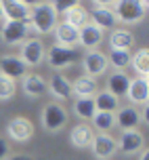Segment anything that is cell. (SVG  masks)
I'll list each match as a JSON object with an SVG mask.
<instances>
[{
    "label": "cell",
    "mask_w": 149,
    "mask_h": 160,
    "mask_svg": "<svg viewBox=\"0 0 149 160\" xmlns=\"http://www.w3.org/2000/svg\"><path fill=\"white\" fill-rule=\"evenodd\" d=\"M30 32H38V34H48L55 30L57 25V13L50 2H36L31 4V13H30Z\"/></svg>",
    "instance_id": "cell-1"
},
{
    "label": "cell",
    "mask_w": 149,
    "mask_h": 160,
    "mask_svg": "<svg viewBox=\"0 0 149 160\" xmlns=\"http://www.w3.org/2000/svg\"><path fill=\"white\" fill-rule=\"evenodd\" d=\"M111 13L120 23H141L149 4L145 0H118L111 2Z\"/></svg>",
    "instance_id": "cell-2"
},
{
    "label": "cell",
    "mask_w": 149,
    "mask_h": 160,
    "mask_svg": "<svg viewBox=\"0 0 149 160\" xmlns=\"http://www.w3.org/2000/svg\"><path fill=\"white\" fill-rule=\"evenodd\" d=\"M67 110L63 108L61 103H48L44 110H42V127L46 128L48 133H57L61 131L65 124H67Z\"/></svg>",
    "instance_id": "cell-3"
},
{
    "label": "cell",
    "mask_w": 149,
    "mask_h": 160,
    "mask_svg": "<svg viewBox=\"0 0 149 160\" xmlns=\"http://www.w3.org/2000/svg\"><path fill=\"white\" fill-rule=\"evenodd\" d=\"M78 57L80 55L76 48H65V47H59V44H53L46 53V61L53 70H65L74 61H78Z\"/></svg>",
    "instance_id": "cell-4"
},
{
    "label": "cell",
    "mask_w": 149,
    "mask_h": 160,
    "mask_svg": "<svg viewBox=\"0 0 149 160\" xmlns=\"http://www.w3.org/2000/svg\"><path fill=\"white\" fill-rule=\"evenodd\" d=\"M30 34L27 21H7L0 28V38L7 44H23Z\"/></svg>",
    "instance_id": "cell-5"
},
{
    "label": "cell",
    "mask_w": 149,
    "mask_h": 160,
    "mask_svg": "<svg viewBox=\"0 0 149 160\" xmlns=\"http://www.w3.org/2000/svg\"><path fill=\"white\" fill-rule=\"evenodd\" d=\"M21 61H23L27 68L30 65H38L42 63V59L46 57V51H44V42L38 38H27L21 44Z\"/></svg>",
    "instance_id": "cell-6"
},
{
    "label": "cell",
    "mask_w": 149,
    "mask_h": 160,
    "mask_svg": "<svg viewBox=\"0 0 149 160\" xmlns=\"http://www.w3.org/2000/svg\"><path fill=\"white\" fill-rule=\"evenodd\" d=\"M7 133L15 141H30L34 137V122L30 118H25V116H15V118L8 120Z\"/></svg>",
    "instance_id": "cell-7"
},
{
    "label": "cell",
    "mask_w": 149,
    "mask_h": 160,
    "mask_svg": "<svg viewBox=\"0 0 149 160\" xmlns=\"http://www.w3.org/2000/svg\"><path fill=\"white\" fill-rule=\"evenodd\" d=\"M82 65H84V72L90 78H97L101 74L107 72L109 68V61H107V55L101 53V51H86V55L82 59Z\"/></svg>",
    "instance_id": "cell-8"
},
{
    "label": "cell",
    "mask_w": 149,
    "mask_h": 160,
    "mask_svg": "<svg viewBox=\"0 0 149 160\" xmlns=\"http://www.w3.org/2000/svg\"><path fill=\"white\" fill-rule=\"evenodd\" d=\"M93 154L99 160H109L113 154L118 152V141L109 135V133H99L93 139Z\"/></svg>",
    "instance_id": "cell-9"
},
{
    "label": "cell",
    "mask_w": 149,
    "mask_h": 160,
    "mask_svg": "<svg viewBox=\"0 0 149 160\" xmlns=\"http://www.w3.org/2000/svg\"><path fill=\"white\" fill-rule=\"evenodd\" d=\"M90 17H93V25H97L99 30H113L116 23H118L113 13H111V7L105 4V2H94Z\"/></svg>",
    "instance_id": "cell-10"
},
{
    "label": "cell",
    "mask_w": 149,
    "mask_h": 160,
    "mask_svg": "<svg viewBox=\"0 0 149 160\" xmlns=\"http://www.w3.org/2000/svg\"><path fill=\"white\" fill-rule=\"evenodd\" d=\"M2 13L7 21H30L31 4L21 2V0H4L2 2Z\"/></svg>",
    "instance_id": "cell-11"
},
{
    "label": "cell",
    "mask_w": 149,
    "mask_h": 160,
    "mask_svg": "<svg viewBox=\"0 0 149 160\" xmlns=\"http://www.w3.org/2000/svg\"><path fill=\"white\" fill-rule=\"evenodd\" d=\"M0 74H4L11 80L23 78V76H27V65L21 61L19 55H4L0 59Z\"/></svg>",
    "instance_id": "cell-12"
},
{
    "label": "cell",
    "mask_w": 149,
    "mask_h": 160,
    "mask_svg": "<svg viewBox=\"0 0 149 160\" xmlns=\"http://www.w3.org/2000/svg\"><path fill=\"white\" fill-rule=\"evenodd\" d=\"M126 97L130 99V103H139V105H147L149 101V80L147 78H130V84H128V91H126Z\"/></svg>",
    "instance_id": "cell-13"
},
{
    "label": "cell",
    "mask_w": 149,
    "mask_h": 160,
    "mask_svg": "<svg viewBox=\"0 0 149 160\" xmlns=\"http://www.w3.org/2000/svg\"><path fill=\"white\" fill-rule=\"evenodd\" d=\"M93 139H94V128L90 127V124H86V122L76 124L70 133V143L74 145V148H80V150L90 148V145H93Z\"/></svg>",
    "instance_id": "cell-14"
},
{
    "label": "cell",
    "mask_w": 149,
    "mask_h": 160,
    "mask_svg": "<svg viewBox=\"0 0 149 160\" xmlns=\"http://www.w3.org/2000/svg\"><path fill=\"white\" fill-rule=\"evenodd\" d=\"M139 122H141V114L134 105H124L116 112V124L122 131H137Z\"/></svg>",
    "instance_id": "cell-15"
},
{
    "label": "cell",
    "mask_w": 149,
    "mask_h": 160,
    "mask_svg": "<svg viewBox=\"0 0 149 160\" xmlns=\"http://www.w3.org/2000/svg\"><path fill=\"white\" fill-rule=\"evenodd\" d=\"M118 148L128 156L143 152V135L139 131H124L118 141Z\"/></svg>",
    "instance_id": "cell-16"
},
{
    "label": "cell",
    "mask_w": 149,
    "mask_h": 160,
    "mask_svg": "<svg viewBox=\"0 0 149 160\" xmlns=\"http://www.w3.org/2000/svg\"><path fill=\"white\" fill-rule=\"evenodd\" d=\"M78 42L82 47H86L88 51H97V47L103 42V30H99L93 23H86L84 28H80Z\"/></svg>",
    "instance_id": "cell-17"
},
{
    "label": "cell",
    "mask_w": 149,
    "mask_h": 160,
    "mask_svg": "<svg viewBox=\"0 0 149 160\" xmlns=\"http://www.w3.org/2000/svg\"><path fill=\"white\" fill-rule=\"evenodd\" d=\"M78 36H80V30L71 28L67 23H57L55 25V38H57V44L59 47H65V48H74L78 44Z\"/></svg>",
    "instance_id": "cell-18"
},
{
    "label": "cell",
    "mask_w": 149,
    "mask_h": 160,
    "mask_svg": "<svg viewBox=\"0 0 149 160\" xmlns=\"http://www.w3.org/2000/svg\"><path fill=\"white\" fill-rule=\"evenodd\" d=\"M46 91H50V95L63 101V99H70L71 97V82L67 76H63V74H55L53 80L46 84Z\"/></svg>",
    "instance_id": "cell-19"
},
{
    "label": "cell",
    "mask_w": 149,
    "mask_h": 160,
    "mask_svg": "<svg viewBox=\"0 0 149 160\" xmlns=\"http://www.w3.org/2000/svg\"><path fill=\"white\" fill-rule=\"evenodd\" d=\"M99 93V87H97V80L90 78V76H80V78H76V82L71 84V95H76L78 99H82V97H94Z\"/></svg>",
    "instance_id": "cell-20"
},
{
    "label": "cell",
    "mask_w": 149,
    "mask_h": 160,
    "mask_svg": "<svg viewBox=\"0 0 149 160\" xmlns=\"http://www.w3.org/2000/svg\"><path fill=\"white\" fill-rule=\"evenodd\" d=\"M128 84H130V76L126 72H113L107 78V91L113 97H124L128 91Z\"/></svg>",
    "instance_id": "cell-21"
},
{
    "label": "cell",
    "mask_w": 149,
    "mask_h": 160,
    "mask_svg": "<svg viewBox=\"0 0 149 160\" xmlns=\"http://www.w3.org/2000/svg\"><path fill=\"white\" fill-rule=\"evenodd\" d=\"M109 47L111 51H130L134 47V36L128 30H113L109 34Z\"/></svg>",
    "instance_id": "cell-22"
},
{
    "label": "cell",
    "mask_w": 149,
    "mask_h": 160,
    "mask_svg": "<svg viewBox=\"0 0 149 160\" xmlns=\"http://www.w3.org/2000/svg\"><path fill=\"white\" fill-rule=\"evenodd\" d=\"M93 99H94V108H97V112H109V114H116V112L120 110L118 97H113L109 91H99V93H97Z\"/></svg>",
    "instance_id": "cell-23"
},
{
    "label": "cell",
    "mask_w": 149,
    "mask_h": 160,
    "mask_svg": "<svg viewBox=\"0 0 149 160\" xmlns=\"http://www.w3.org/2000/svg\"><path fill=\"white\" fill-rule=\"evenodd\" d=\"M23 93L30 97H40L42 93H46V80L40 74H27L23 76Z\"/></svg>",
    "instance_id": "cell-24"
},
{
    "label": "cell",
    "mask_w": 149,
    "mask_h": 160,
    "mask_svg": "<svg viewBox=\"0 0 149 160\" xmlns=\"http://www.w3.org/2000/svg\"><path fill=\"white\" fill-rule=\"evenodd\" d=\"M63 23H67L71 25V28H76V30H80V28H84V25L88 23V13H86V8L82 7L80 2H76L74 7L65 13V21Z\"/></svg>",
    "instance_id": "cell-25"
},
{
    "label": "cell",
    "mask_w": 149,
    "mask_h": 160,
    "mask_svg": "<svg viewBox=\"0 0 149 160\" xmlns=\"http://www.w3.org/2000/svg\"><path fill=\"white\" fill-rule=\"evenodd\" d=\"M130 65H132V70L137 72V76H141V78H147L149 76V48H141V51H137L130 59Z\"/></svg>",
    "instance_id": "cell-26"
},
{
    "label": "cell",
    "mask_w": 149,
    "mask_h": 160,
    "mask_svg": "<svg viewBox=\"0 0 149 160\" xmlns=\"http://www.w3.org/2000/svg\"><path fill=\"white\" fill-rule=\"evenodd\" d=\"M74 112L76 116L82 120H93V116L97 114V108H94V99L93 97H82V99H76L74 103Z\"/></svg>",
    "instance_id": "cell-27"
},
{
    "label": "cell",
    "mask_w": 149,
    "mask_h": 160,
    "mask_svg": "<svg viewBox=\"0 0 149 160\" xmlns=\"http://www.w3.org/2000/svg\"><path fill=\"white\" fill-rule=\"evenodd\" d=\"M116 127V114H109V112H97L93 116V128L101 131V133H107L111 128Z\"/></svg>",
    "instance_id": "cell-28"
},
{
    "label": "cell",
    "mask_w": 149,
    "mask_h": 160,
    "mask_svg": "<svg viewBox=\"0 0 149 160\" xmlns=\"http://www.w3.org/2000/svg\"><path fill=\"white\" fill-rule=\"evenodd\" d=\"M130 59H132L130 51H111L107 55V61H109V65L116 68V72H124L126 65H130Z\"/></svg>",
    "instance_id": "cell-29"
},
{
    "label": "cell",
    "mask_w": 149,
    "mask_h": 160,
    "mask_svg": "<svg viewBox=\"0 0 149 160\" xmlns=\"http://www.w3.org/2000/svg\"><path fill=\"white\" fill-rule=\"evenodd\" d=\"M15 93H17L15 80H11V78H7L4 74H0V99H2V101H8Z\"/></svg>",
    "instance_id": "cell-30"
},
{
    "label": "cell",
    "mask_w": 149,
    "mask_h": 160,
    "mask_svg": "<svg viewBox=\"0 0 149 160\" xmlns=\"http://www.w3.org/2000/svg\"><path fill=\"white\" fill-rule=\"evenodd\" d=\"M50 4H53V8H55L57 15H59V13H63V15H65V13H67V11L76 4V2H50Z\"/></svg>",
    "instance_id": "cell-31"
},
{
    "label": "cell",
    "mask_w": 149,
    "mask_h": 160,
    "mask_svg": "<svg viewBox=\"0 0 149 160\" xmlns=\"http://www.w3.org/2000/svg\"><path fill=\"white\" fill-rule=\"evenodd\" d=\"M8 152H11V148H8V143L4 141V137H0V160L8 158Z\"/></svg>",
    "instance_id": "cell-32"
},
{
    "label": "cell",
    "mask_w": 149,
    "mask_h": 160,
    "mask_svg": "<svg viewBox=\"0 0 149 160\" xmlns=\"http://www.w3.org/2000/svg\"><path fill=\"white\" fill-rule=\"evenodd\" d=\"M8 160H34L31 156H27V154H17V156H11Z\"/></svg>",
    "instance_id": "cell-33"
},
{
    "label": "cell",
    "mask_w": 149,
    "mask_h": 160,
    "mask_svg": "<svg viewBox=\"0 0 149 160\" xmlns=\"http://www.w3.org/2000/svg\"><path fill=\"white\" fill-rule=\"evenodd\" d=\"M139 160H149V152H147V150H143V152H141V158H139Z\"/></svg>",
    "instance_id": "cell-34"
},
{
    "label": "cell",
    "mask_w": 149,
    "mask_h": 160,
    "mask_svg": "<svg viewBox=\"0 0 149 160\" xmlns=\"http://www.w3.org/2000/svg\"><path fill=\"white\" fill-rule=\"evenodd\" d=\"M0 19H4V13H2V2H0Z\"/></svg>",
    "instance_id": "cell-35"
}]
</instances>
